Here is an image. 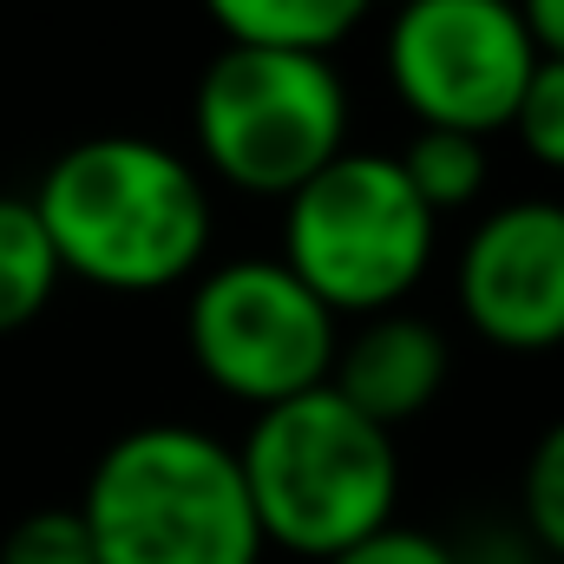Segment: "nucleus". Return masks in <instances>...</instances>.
Returning a JSON list of instances; mask_svg holds the SVG:
<instances>
[{"mask_svg": "<svg viewBox=\"0 0 564 564\" xmlns=\"http://www.w3.org/2000/svg\"><path fill=\"white\" fill-rule=\"evenodd\" d=\"M446 375H453V341L440 335V322L408 315V308H381V315H361L355 335L335 341L328 388L355 414L394 433V426L421 421L446 394Z\"/></svg>", "mask_w": 564, "mask_h": 564, "instance_id": "obj_9", "label": "nucleus"}, {"mask_svg": "<svg viewBox=\"0 0 564 564\" xmlns=\"http://www.w3.org/2000/svg\"><path fill=\"white\" fill-rule=\"evenodd\" d=\"M0 564H99L79 506H40L0 532Z\"/></svg>", "mask_w": 564, "mask_h": 564, "instance_id": "obj_15", "label": "nucleus"}, {"mask_svg": "<svg viewBox=\"0 0 564 564\" xmlns=\"http://www.w3.org/2000/svg\"><path fill=\"white\" fill-rule=\"evenodd\" d=\"M506 132L519 139V151L532 164H545V171L564 177V53H539L532 79H525V93H519V106L506 119Z\"/></svg>", "mask_w": 564, "mask_h": 564, "instance_id": "obj_14", "label": "nucleus"}, {"mask_svg": "<svg viewBox=\"0 0 564 564\" xmlns=\"http://www.w3.org/2000/svg\"><path fill=\"white\" fill-rule=\"evenodd\" d=\"M99 564H263V525L237 446L210 426L144 421L119 433L79 492Z\"/></svg>", "mask_w": 564, "mask_h": 564, "instance_id": "obj_2", "label": "nucleus"}, {"mask_svg": "<svg viewBox=\"0 0 564 564\" xmlns=\"http://www.w3.org/2000/svg\"><path fill=\"white\" fill-rule=\"evenodd\" d=\"M355 99L335 53L295 46H224L191 99L197 164L243 191V197H289L328 158L348 151Z\"/></svg>", "mask_w": 564, "mask_h": 564, "instance_id": "obj_4", "label": "nucleus"}, {"mask_svg": "<svg viewBox=\"0 0 564 564\" xmlns=\"http://www.w3.org/2000/svg\"><path fill=\"white\" fill-rule=\"evenodd\" d=\"M401 177L414 184L433 217H453V210H473L492 184V139H473V132H440V126H414L408 151L394 158Z\"/></svg>", "mask_w": 564, "mask_h": 564, "instance_id": "obj_12", "label": "nucleus"}, {"mask_svg": "<svg viewBox=\"0 0 564 564\" xmlns=\"http://www.w3.org/2000/svg\"><path fill=\"white\" fill-rule=\"evenodd\" d=\"M237 466L263 525V545L289 558H335L401 512V446L388 426L355 414L328 381L257 408L237 440Z\"/></svg>", "mask_w": 564, "mask_h": 564, "instance_id": "obj_3", "label": "nucleus"}, {"mask_svg": "<svg viewBox=\"0 0 564 564\" xmlns=\"http://www.w3.org/2000/svg\"><path fill=\"white\" fill-rule=\"evenodd\" d=\"M381 66L414 126L499 139L539 66V40L519 0H394Z\"/></svg>", "mask_w": 564, "mask_h": 564, "instance_id": "obj_7", "label": "nucleus"}, {"mask_svg": "<svg viewBox=\"0 0 564 564\" xmlns=\"http://www.w3.org/2000/svg\"><path fill=\"white\" fill-rule=\"evenodd\" d=\"M519 13H525L539 53H564V0H519Z\"/></svg>", "mask_w": 564, "mask_h": 564, "instance_id": "obj_17", "label": "nucleus"}, {"mask_svg": "<svg viewBox=\"0 0 564 564\" xmlns=\"http://www.w3.org/2000/svg\"><path fill=\"white\" fill-rule=\"evenodd\" d=\"M59 257L40 230V210L33 197L20 191H0V335H20L33 328L53 295H59Z\"/></svg>", "mask_w": 564, "mask_h": 564, "instance_id": "obj_11", "label": "nucleus"}, {"mask_svg": "<svg viewBox=\"0 0 564 564\" xmlns=\"http://www.w3.org/2000/svg\"><path fill=\"white\" fill-rule=\"evenodd\" d=\"M519 519L525 539L552 564H564V421L545 426L519 466Z\"/></svg>", "mask_w": 564, "mask_h": 564, "instance_id": "obj_13", "label": "nucleus"}, {"mask_svg": "<svg viewBox=\"0 0 564 564\" xmlns=\"http://www.w3.org/2000/svg\"><path fill=\"white\" fill-rule=\"evenodd\" d=\"M341 315H328L282 257L204 263L184 302V348L197 375L237 408H276L328 381Z\"/></svg>", "mask_w": 564, "mask_h": 564, "instance_id": "obj_6", "label": "nucleus"}, {"mask_svg": "<svg viewBox=\"0 0 564 564\" xmlns=\"http://www.w3.org/2000/svg\"><path fill=\"white\" fill-rule=\"evenodd\" d=\"M217 33L230 46H295V53H335L375 0H204Z\"/></svg>", "mask_w": 564, "mask_h": 564, "instance_id": "obj_10", "label": "nucleus"}, {"mask_svg": "<svg viewBox=\"0 0 564 564\" xmlns=\"http://www.w3.org/2000/svg\"><path fill=\"white\" fill-rule=\"evenodd\" d=\"M453 302L499 355L564 348V204L512 197L486 210L453 263Z\"/></svg>", "mask_w": 564, "mask_h": 564, "instance_id": "obj_8", "label": "nucleus"}, {"mask_svg": "<svg viewBox=\"0 0 564 564\" xmlns=\"http://www.w3.org/2000/svg\"><path fill=\"white\" fill-rule=\"evenodd\" d=\"M440 217L388 151H341L282 197V263L328 315L401 308L433 270Z\"/></svg>", "mask_w": 564, "mask_h": 564, "instance_id": "obj_5", "label": "nucleus"}, {"mask_svg": "<svg viewBox=\"0 0 564 564\" xmlns=\"http://www.w3.org/2000/svg\"><path fill=\"white\" fill-rule=\"evenodd\" d=\"M40 230L59 257V276L106 295H164L210 263L217 204L204 171L164 139L106 132L66 144L40 191Z\"/></svg>", "mask_w": 564, "mask_h": 564, "instance_id": "obj_1", "label": "nucleus"}, {"mask_svg": "<svg viewBox=\"0 0 564 564\" xmlns=\"http://www.w3.org/2000/svg\"><path fill=\"white\" fill-rule=\"evenodd\" d=\"M322 564H466L446 539H433L421 525H401V519H388L381 532H368V539H355V545H341L335 558Z\"/></svg>", "mask_w": 564, "mask_h": 564, "instance_id": "obj_16", "label": "nucleus"}]
</instances>
